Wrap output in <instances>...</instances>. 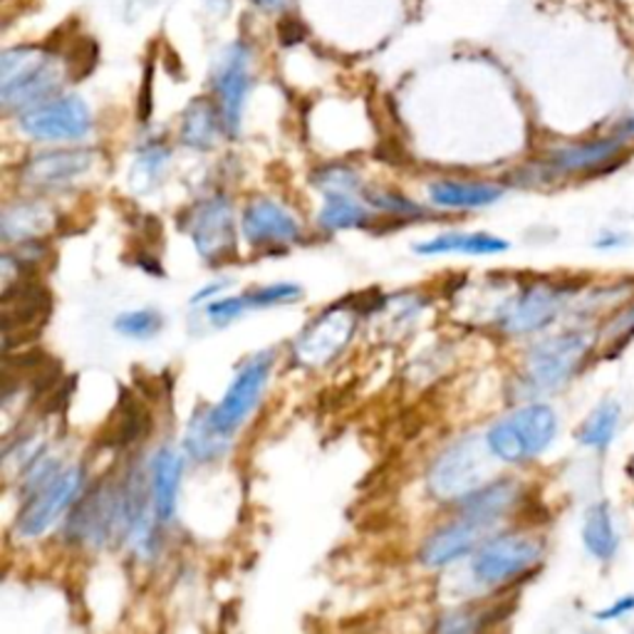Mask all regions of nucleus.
I'll return each instance as SVG.
<instances>
[{
    "label": "nucleus",
    "mask_w": 634,
    "mask_h": 634,
    "mask_svg": "<svg viewBox=\"0 0 634 634\" xmlns=\"http://www.w3.org/2000/svg\"><path fill=\"white\" fill-rule=\"evenodd\" d=\"M365 202L375 208H382L387 214H394L397 219H404V216H414V214H422V208L406 202L404 196L400 194H392V192H365Z\"/></svg>",
    "instance_id": "30"
},
{
    "label": "nucleus",
    "mask_w": 634,
    "mask_h": 634,
    "mask_svg": "<svg viewBox=\"0 0 634 634\" xmlns=\"http://www.w3.org/2000/svg\"><path fill=\"white\" fill-rule=\"evenodd\" d=\"M270 365H273L270 352H260V355L251 357L246 365L239 369V375L233 377L231 387L225 389L221 404H216L214 410L208 412L216 431L231 439V434L246 422V416L256 410L263 389H266Z\"/></svg>",
    "instance_id": "9"
},
{
    "label": "nucleus",
    "mask_w": 634,
    "mask_h": 634,
    "mask_svg": "<svg viewBox=\"0 0 634 634\" xmlns=\"http://www.w3.org/2000/svg\"><path fill=\"white\" fill-rule=\"evenodd\" d=\"M352 330H355V315L342 310V307L340 310L334 307V310L317 317L310 328L301 334V340L295 342V355L305 365H325L345 350Z\"/></svg>",
    "instance_id": "12"
},
{
    "label": "nucleus",
    "mask_w": 634,
    "mask_h": 634,
    "mask_svg": "<svg viewBox=\"0 0 634 634\" xmlns=\"http://www.w3.org/2000/svg\"><path fill=\"white\" fill-rule=\"evenodd\" d=\"M315 186H320L325 194H365L362 192L359 176L348 167H328L315 174Z\"/></svg>",
    "instance_id": "28"
},
{
    "label": "nucleus",
    "mask_w": 634,
    "mask_h": 634,
    "mask_svg": "<svg viewBox=\"0 0 634 634\" xmlns=\"http://www.w3.org/2000/svg\"><path fill=\"white\" fill-rule=\"evenodd\" d=\"M181 471H184V459L171 447H161L154 454L149 466V488L157 523H169L176 515Z\"/></svg>",
    "instance_id": "16"
},
{
    "label": "nucleus",
    "mask_w": 634,
    "mask_h": 634,
    "mask_svg": "<svg viewBox=\"0 0 634 634\" xmlns=\"http://www.w3.org/2000/svg\"><path fill=\"white\" fill-rule=\"evenodd\" d=\"M68 70L40 48H11L0 58V99L5 110L25 112L56 97Z\"/></svg>",
    "instance_id": "1"
},
{
    "label": "nucleus",
    "mask_w": 634,
    "mask_h": 634,
    "mask_svg": "<svg viewBox=\"0 0 634 634\" xmlns=\"http://www.w3.org/2000/svg\"><path fill=\"white\" fill-rule=\"evenodd\" d=\"M241 229L253 246H283L301 235L295 216L270 198H253L241 216Z\"/></svg>",
    "instance_id": "14"
},
{
    "label": "nucleus",
    "mask_w": 634,
    "mask_h": 634,
    "mask_svg": "<svg viewBox=\"0 0 634 634\" xmlns=\"http://www.w3.org/2000/svg\"><path fill=\"white\" fill-rule=\"evenodd\" d=\"M563 295L552 285H531L503 313V330L511 334L538 332L556 320Z\"/></svg>",
    "instance_id": "15"
},
{
    "label": "nucleus",
    "mask_w": 634,
    "mask_h": 634,
    "mask_svg": "<svg viewBox=\"0 0 634 634\" xmlns=\"http://www.w3.org/2000/svg\"><path fill=\"white\" fill-rule=\"evenodd\" d=\"M583 542L585 548L590 550V556H595L597 560H610L614 558V552H618L620 536L618 531H614L610 505L605 501L595 503L593 509L587 511L583 525Z\"/></svg>",
    "instance_id": "23"
},
{
    "label": "nucleus",
    "mask_w": 634,
    "mask_h": 634,
    "mask_svg": "<svg viewBox=\"0 0 634 634\" xmlns=\"http://www.w3.org/2000/svg\"><path fill=\"white\" fill-rule=\"evenodd\" d=\"M85 471L83 466H68L58 476H52L48 484L28 496V503L17 515L15 531L21 538H40L56 525L62 515L70 511V505L83 493Z\"/></svg>",
    "instance_id": "4"
},
{
    "label": "nucleus",
    "mask_w": 634,
    "mask_h": 634,
    "mask_svg": "<svg viewBox=\"0 0 634 634\" xmlns=\"http://www.w3.org/2000/svg\"><path fill=\"white\" fill-rule=\"evenodd\" d=\"M184 225L198 256L208 263L231 260L239 251V231H235V216L229 198L211 196L198 202Z\"/></svg>",
    "instance_id": "7"
},
{
    "label": "nucleus",
    "mask_w": 634,
    "mask_h": 634,
    "mask_svg": "<svg viewBox=\"0 0 634 634\" xmlns=\"http://www.w3.org/2000/svg\"><path fill=\"white\" fill-rule=\"evenodd\" d=\"M620 424V404L618 402H602L597 404L593 414L583 422L577 429V441L590 449H607L614 439Z\"/></svg>",
    "instance_id": "24"
},
{
    "label": "nucleus",
    "mask_w": 634,
    "mask_h": 634,
    "mask_svg": "<svg viewBox=\"0 0 634 634\" xmlns=\"http://www.w3.org/2000/svg\"><path fill=\"white\" fill-rule=\"evenodd\" d=\"M503 188L486 181H456L441 179L429 184V202L441 208H484L496 204Z\"/></svg>",
    "instance_id": "18"
},
{
    "label": "nucleus",
    "mask_w": 634,
    "mask_h": 634,
    "mask_svg": "<svg viewBox=\"0 0 634 634\" xmlns=\"http://www.w3.org/2000/svg\"><path fill=\"white\" fill-rule=\"evenodd\" d=\"M303 290L293 283H276L253 290L246 293V301L251 307H273V305H288L301 301Z\"/></svg>",
    "instance_id": "29"
},
{
    "label": "nucleus",
    "mask_w": 634,
    "mask_h": 634,
    "mask_svg": "<svg viewBox=\"0 0 634 634\" xmlns=\"http://www.w3.org/2000/svg\"><path fill=\"white\" fill-rule=\"evenodd\" d=\"M632 612H634V595H624V597H620L618 602L607 607V610L595 612V618L597 620H620V618H624V614H632Z\"/></svg>",
    "instance_id": "32"
},
{
    "label": "nucleus",
    "mask_w": 634,
    "mask_h": 634,
    "mask_svg": "<svg viewBox=\"0 0 634 634\" xmlns=\"http://www.w3.org/2000/svg\"><path fill=\"white\" fill-rule=\"evenodd\" d=\"M540 556L542 548L538 540L505 533V536L484 540L476 548L474 560H471V570H474V577L481 585L498 587L531 573L540 563Z\"/></svg>",
    "instance_id": "3"
},
{
    "label": "nucleus",
    "mask_w": 634,
    "mask_h": 634,
    "mask_svg": "<svg viewBox=\"0 0 634 634\" xmlns=\"http://www.w3.org/2000/svg\"><path fill=\"white\" fill-rule=\"evenodd\" d=\"M624 149V137H605L593 142L568 144L550 154V164L563 174H577V171H590L618 159Z\"/></svg>",
    "instance_id": "17"
},
{
    "label": "nucleus",
    "mask_w": 634,
    "mask_h": 634,
    "mask_svg": "<svg viewBox=\"0 0 634 634\" xmlns=\"http://www.w3.org/2000/svg\"><path fill=\"white\" fill-rule=\"evenodd\" d=\"M219 126H223L221 110H216L208 99H196L184 112L181 142L192 149H211L219 137Z\"/></svg>",
    "instance_id": "20"
},
{
    "label": "nucleus",
    "mask_w": 634,
    "mask_h": 634,
    "mask_svg": "<svg viewBox=\"0 0 634 634\" xmlns=\"http://www.w3.org/2000/svg\"><path fill=\"white\" fill-rule=\"evenodd\" d=\"M419 256H449V253H464V256H496V253L509 251V243L491 233H441L431 241L414 246Z\"/></svg>",
    "instance_id": "19"
},
{
    "label": "nucleus",
    "mask_w": 634,
    "mask_h": 634,
    "mask_svg": "<svg viewBox=\"0 0 634 634\" xmlns=\"http://www.w3.org/2000/svg\"><path fill=\"white\" fill-rule=\"evenodd\" d=\"M246 307H251L248 301H246V295L214 301L211 305H208V320H211L214 325H219V328H223V325L239 320Z\"/></svg>",
    "instance_id": "31"
},
{
    "label": "nucleus",
    "mask_w": 634,
    "mask_h": 634,
    "mask_svg": "<svg viewBox=\"0 0 634 634\" xmlns=\"http://www.w3.org/2000/svg\"><path fill=\"white\" fill-rule=\"evenodd\" d=\"M258 3L270 8V11H283V8L288 5V0H258Z\"/></svg>",
    "instance_id": "34"
},
{
    "label": "nucleus",
    "mask_w": 634,
    "mask_h": 634,
    "mask_svg": "<svg viewBox=\"0 0 634 634\" xmlns=\"http://www.w3.org/2000/svg\"><path fill=\"white\" fill-rule=\"evenodd\" d=\"M23 134L40 142H75L93 132V112L85 99L75 95L52 97L17 117Z\"/></svg>",
    "instance_id": "5"
},
{
    "label": "nucleus",
    "mask_w": 634,
    "mask_h": 634,
    "mask_svg": "<svg viewBox=\"0 0 634 634\" xmlns=\"http://www.w3.org/2000/svg\"><path fill=\"white\" fill-rule=\"evenodd\" d=\"M587 350H590V334L585 332H565L542 340L528 352L525 377L536 389H558L575 375Z\"/></svg>",
    "instance_id": "8"
},
{
    "label": "nucleus",
    "mask_w": 634,
    "mask_h": 634,
    "mask_svg": "<svg viewBox=\"0 0 634 634\" xmlns=\"http://www.w3.org/2000/svg\"><path fill=\"white\" fill-rule=\"evenodd\" d=\"M622 137H634V117L622 124Z\"/></svg>",
    "instance_id": "35"
},
{
    "label": "nucleus",
    "mask_w": 634,
    "mask_h": 634,
    "mask_svg": "<svg viewBox=\"0 0 634 634\" xmlns=\"http://www.w3.org/2000/svg\"><path fill=\"white\" fill-rule=\"evenodd\" d=\"M486 451L474 437L461 439L454 443L447 454H441L437 464H434L429 474V488L437 498H447V501H461L476 488L486 486Z\"/></svg>",
    "instance_id": "6"
},
{
    "label": "nucleus",
    "mask_w": 634,
    "mask_h": 634,
    "mask_svg": "<svg viewBox=\"0 0 634 634\" xmlns=\"http://www.w3.org/2000/svg\"><path fill=\"white\" fill-rule=\"evenodd\" d=\"M214 89L219 97V110L223 117V130L235 137L241 130L243 107L251 89V52L243 42L231 45L214 72Z\"/></svg>",
    "instance_id": "10"
},
{
    "label": "nucleus",
    "mask_w": 634,
    "mask_h": 634,
    "mask_svg": "<svg viewBox=\"0 0 634 634\" xmlns=\"http://www.w3.org/2000/svg\"><path fill=\"white\" fill-rule=\"evenodd\" d=\"M50 208L40 202L8 206L3 214V235L5 241H35L50 229Z\"/></svg>",
    "instance_id": "21"
},
{
    "label": "nucleus",
    "mask_w": 634,
    "mask_h": 634,
    "mask_svg": "<svg viewBox=\"0 0 634 634\" xmlns=\"http://www.w3.org/2000/svg\"><path fill=\"white\" fill-rule=\"evenodd\" d=\"M365 194H325V204L320 211V225L328 231L342 229H362L367 225L373 214H369L367 202H362Z\"/></svg>",
    "instance_id": "22"
},
{
    "label": "nucleus",
    "mask_w": 634,
    "mask_h": 634,
    "mask_svg": "<svg viewBox=\"0 0 634 634\" xmlns=\"http://www.w3.org/2000/svg\"><path fill=\"white\" fill-rule=\"evenodd\" d=\"M231 285V280H216V283H208L206 288H202V290H196V293L192 295V305H198V303H206L208 297H219L225 288Z\"/></svg>",
    "instance_id": "33"
},
{
    "label": "nucleus",
    "mask_w": 634,
    "mask_h": 634,
    "mask_svg": "<svg viewBox=\"0 0 634 634\" xmlns=\"http://www.w3.org/2000/svg\"><path fill=\"white\" fill-rule=\"evenodd\" d=\"M225 443H229V437H223L214 429L211 416L208 412L196 414V419L192 422V427L186 431V451L192 454L196 461H211L219 454H223Z\"/></svg>",
    "instance_id": "25"
},
{
    "label": "nucleus",
    "mask_w": 634,
    "mask_h": 634,
    "mask_svg": "<svg viewBox=\"0 0 634 634\" xmlns=\"http://www.w3.org/2000/svg\"><path fill=\"white\" fill-rule=\"evenodd\" d=\"M161 325H164V320H161L157 310H132L117 315L114 330L132 340H149L161 330Z\"/></svg>",
    "instance_id": "26"
},
{
    "label": "nucleus",
    "mask_w": 634,
    "mask_h": 634,
    "mask_svg": "<svg viewBox=\"0 0 634 634\" xmlns=\"http://www.w3.org/2000/svg\"><path fill=\"white\" fill-rule=\"evenodd\" d=\"M493 521H486L481 515L464 513L459 521L443 525L427 540L422 548V563L427 568H447L476 550L484 540H488V531L493 528Z\"/></svg>",
    "instance_id": "11"
},
{
    "label": "nucleus",
    "mask_w": 634,
    "mask_h": 634,
    "mask_svg": "<svg viewBox=\"0 0 634 634\" xmlns=\"http://www.w3.org/2000/svg\"><path fill=\"white\" fill-rule=\"evenodd\" d=\"M558 434V416L548 404H528L498 419L486 434L491 454L503 464L538 459Z\"/></svg>",
    "instance_id": "2"
},
{
    "label": "nucleus",
    "mask_w": 634,
    "mask_h": 634,
    "mask_svg": "<svg viewBox=\"0 0 634 634\" xmlns=\"http://www.w3.org/2000/svg\"><path fill=\"white\" fill-rule=\"evenodd\" d=\"M95 151L89 149H58L33 157L23 167L25 184L38 188H65L89 174L95 167Z\"/></svg>",
    "instance_id": "13"
},
{
    "label": "nucleus",
    "mask_w": 634,
    "mask_h": 634,
    "mask_svg": "<svg viewBox=\"0 0 634 634\" xmlns=\"http://www.w3.org/2000/svg\"><path fill=\"white\" fill-rule=\"evenodd\" d=\"M169 161V151L159 144H151V147H144L137 157V167H134V184L139 188H147L151 184H157V179L161 176Z\"/></svg>",
    "instance_id": "27"
}]
</instances>
